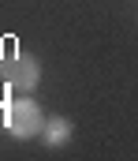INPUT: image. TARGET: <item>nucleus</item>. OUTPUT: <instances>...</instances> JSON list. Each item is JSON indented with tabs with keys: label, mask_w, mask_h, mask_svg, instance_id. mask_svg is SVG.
<instances>
[{
	"label": "nucleus",
	"mask_w": 138,
	"mask_h": 161,
	"mask_svg": "<svg viewBox=\"0 0 138 161\" xmlns=\"http://www.w3.org/2000/svg\"><path fill=\"white\" fill-rule=\"evenodd\" d=\"M71 135H75V124L67 120V116H49V120H45V131H41V139H45L49 150L67 146V142H71Z\"/></svg>",
	"instance_id": "3"
},
{
	"label": "nucleus",
	"mask_w": 138,
	"mask_h": 161,
	"mask_svg": "<svg viewBox=\"0 0 138 161\" xmlns=\"http://www.w3.org/2000/svg\"><path fill=\"white\" fill-rule=\"evenodd\" d=\"M0 79L8 90H34L38 82H41V64L34 60V56H26V53H19V49H11L4 60H0Z\"/></svg>",
	"instance_id": "2"
},
{
	"label": "nucleus",
	"mask_w": 138,
	"mask_h": 161,
	"mask_svg": "<svg viewBox=\"0 0 138 161\" xmlns=\"http://www.w3.org/2000/svg\"><path fill=\"white\" fill-rule=\"evenodd\" d=\"M0 124H4L15 139H34V135L45 131L41 105H38L30 94H23V97H8V105H4V113H0Z\"/></svg>",
	"instance_id": "1"
}]
</instances>
